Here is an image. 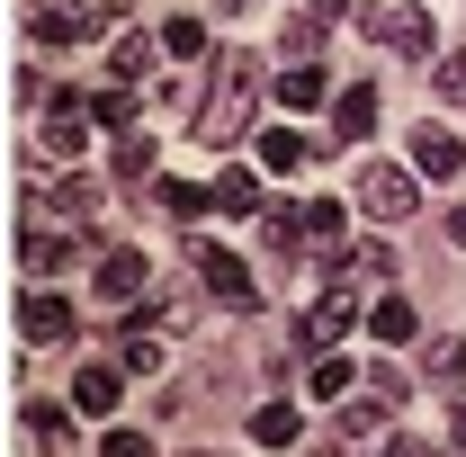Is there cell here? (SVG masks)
<instances>
[{
  "instance_id": "30bf717a",
  "label": "cell",
  "mask_w": 466,
  "mask_h": 457,
  "mask_svg": "<svg viewBox=\"0 0 466 457\" xmlns=\"http://www.w3.org/2000/svg\"><path fill=\"white\" fill-rule=\"evenodd\" d=\"M18 269H36V279H46V269H72V225H63V233L27 225V233H18Z\"/></svg>"
},
{
  "instance_id": "3957f363",
  "label": "cell",
  "mask_w": 466,
  "mask_h": 457,
  "mask_svg": "<svg viewBox=\"0 0 466 457\" xmlns=\"http://www.w3.org/2000/svg\"><path fill=\"white\" fill-rule=\"evenodd\" d=\"M188 269H198V287H207L216 305H233V314H251V305H260V287H251V269H242L233 251H216L207 233H188Z\"/></svg>"
},
{
  "instance_id": "cb8c5ba5",
  "label": "cell",
  "mask_w": 466,
  "mask_h": 457,
  "mask_svg": "<svg viewBox=\"0 0 466 457\" xmlns=\"http://www.w3.org/2000/svg\"><path fill=\"white\" fill-rule=\"evenodd\" d=\"M153 171V135L135 126V135H116V179H144Z\"/></svg>"
},
{
  "instance_id": "8fae6325",
  "label": "cell",
  "mask_w": 466,
  "mask_h": 457,
  "mask_svg": "<svg viewBox=\"0 0 466 457\" xmlns=\"http://www.w3.org/2000/svg\"><path fill=\"white\" fill-rule=\"evenodd\" d=\"M279 108H332L323 63H288V72H279Z\"/></svg>"
},
{
  "instance_id": "5b68a950",
  "label": "cell",
  "mask_w": 466,
  "mask_h": 457,
  "mask_svg": "<svg viewBox=\"0 0 466 457\" xmlns=\"http://www.w3.org/2000/svg\"><path fill=\"white\" fill-rule=\"evenodd\" d=\"M72 332H81V314H72L63 296H46V287H36V296H18V341L55 350V341H72Z\"/></svg>"
},
{
  "instance_id": "d6986e66",
  "label": "cell",
  "mask_w": 466,
  "mask_h": 457,
  "mask_svg": "<svg viewBox=\"0 0 466 457\" xmlns=\"http://www.w3.org/2000/svg\"><path fill=\"white\" fill-rule=\"evenodd\" d=\"M296 225H305V242H341V198H305V207H296Z\"/></svg>"
},
{
  "instance_id": "f546056e",
  "label": "cell",
  "mask_w": 466,
  "mask_h": 457,
  "mask_svg": "<svg viewBox=\"0 0 466 457\" xmlns=\"http://www.w3.org/2000/svg\"><path fill=\"white\" fill-rule=\"evenodd\" d=\"M99 457H153V440H144V431H108V440H99Z\"/></svg>"
},
{
  "instance_id": "277c9868",
  "label": "cell",
  "mask_w": 466,
  "mask_h": 457,
  "mask_svg": "<svg viewBox=\"0 0 466 457\" xmlns=\"http://www.w3.org/2000/svg\"><path fill=\"white\" fill-rule=\"evenodd\" d=\"M27 27H36V46H81L90 27H108V9H99V0H36Z\"/></svg>"
},
{
  "instance_id": "4fadbf2b",
  "label": "cell",
  "mask_w": 466,
  "mask_h": 457,
  "mask_svg": "<svg viewBox=\"0 0 466 457\" xmlns=\"http://www.w3.org/2000/svg\"><path fill=\"white\" fill-rule=\"evenodd\" d=\"M153 207H162V216H179V225H198V216L216 207V188H198V179H153Z\"/></svg>"
},
{
  "instance_id": "ac0fdd59",
  "label": "cell",
  "mask_w": 466,
  "mask_h": 457,
  "mask_svg": "<svg viewBox=\"0 0 466 457\" xmlns=\"http://www.w3.org/2000/svg\"><path fill=\"white\" fill-rule=\"evenodd\" d=\"M368 332H377V341H412V332H421V314H412L404 296H377V305H368Z\"/></svg>"
},
{
  "instance_id": "4316f807",
  "label": "cell",
  "mask_w": 466,
  "mask_h": 457,
  "mask_svg": "<svg viewBox=\"0 0 466 457\" xmlns=\"http://www.w3.org/2000/svg\"><path fill=\"white\" fill-rule=\"evenodd\" d=\"M314 395H323V403H341V395H350V359H332V350L314 359Z\"/></svg>"
},
{
  "instance_id": "4dcf8cb0",
  "label": "cell",
  "mask_w": 466,
  "mask_h": 457,
  "mask_svg": "<svg viewBox=\"0 0 466 457\" xmlns=\"http://www.w3.org/2000/svg\"><path fill=\"white\" fill-rule=\"evenodd\" d=\"M440 99H458V108H466V55H440Z\"/></svg>"
},
{
  "instance_id": "44dd1931",
  "label": "cell",
  "mask_w": 466,
  "mask_h": 457,
  "mask_svg": "<svg viewBox=\"0 0 466 457\" xmlns=\"http://www.w3.org/2000/svg\"><path fill=\"white\" fill-rule=\"evenodd\" d=\"M116 368H126V377H153V368H162V341H144V332L126 323V332H116Z\"/></svg>"
},
{
  "instance_id": "836d02e7",
  "label": "cell",
  "mask_w": 466,
  "mask_h": 457,
  "mask_svg": "<svg viewBox=\"0 0 466 457\" xmlns=\"http://www.w3.org/2000/svg\"><path fill=\"white\" fill-rule=\"evenodd\" d=\"M458 449H466V403H458Z\"/></svg>"
},
{
  "instance_id": "f1b7e54d",
  "label": "cell",
  "mask_w": 466,
  "mask_h": 457,
  "mask_svg": "<svg viewBox=\"0 0 466 457\" xmlns=\"http://www.w3.org/2000/svg\"><path fill=\"white\" fill-rule=\"evenodd\" d=\"M377 431H386V412H377V403H350V412H341V440H377Z\"/></svg>"
},
{
  "instance_id": "7c38bea8",
  "label": "cell",
  "mask_w": 466,
  "mask_h": 457,
  "mask_svg": "<svg viewBox=\"0 0 466 457\" xmlns=\"http://www.w3.org/2000/svg\"><path fill=\"white\" fill-rule=\"evenodd\" d=\"M368 126H377V90H368V81H350V90H332V135H368Z\"/></svg>"
},
{
  "instance_id": "ba28073f",
  "label": "cell",
  "mask_w": 466,
  "mask_h": 457,
  "mask_svg": "<svg viewBox=\"0 0 466 457\" xmlns=\"http://www.w3.org/2000/svg\"><path fill=\"white\" fill-rule=\"evenodd\" d=\"M350 323H359V296H350V287H332V296H323V305H314V314L296 323V341H305V350H332Z\"/></svg>"
},
{
  "instance_id": "8992f818",
  "label": "cell",
  "mask_w": 466,
  "mask_h": 457,
  "mask_svg": "<svg viewBox=\"0 0 466 457\" xmlns=\"http://www.w3.org/2000/svg\"><path fill=\"white\" fill-rule=\"evenodd\" d=\"M368 27H377V36H386L404 63L440 55V27H431V9H368Z\"/></svg>"
},
{
  "instance_id": "9c48e42d",
  "label": "cell",
  "mask_w": 466,
  "mask_h": 457,
  "mask_svg": "<svg viewBox=\"0 0 466 457\" xmlns=\"http://www.w3.org/2000/svg\"><path fill=\"white\" fill-rule=\"evenodd\" d=\"M36 144H46V153H55V162H72V153H81V144H90V108H81V99H72V90H63L55 108H46V135H36Z\"/></svg>"
},
{
  "instance_id": "9a60e30c",
  "label": "cell",
  "mask_w": 466,
  "mask_h": 457,
  "mask_svg": "<svg viewBox=\"0 0 466 457\" xmlns=\"http://www.w3.org/2000/svg\"><path fill=\"white\" fill-rule=\"evenodd\" d=\"M144 279H153V269H144V251H108V260H99V296H116V305H126V296H144Z\"/></svg>"
},
{
  "instance_id": "d4e9b609",
  "label": "cell",
  "mask_w": 466,
  "mask_h": 457,
  "mask_svg": "<svg viewBox=\"0 0 466 457\" xmlns=\"http://www.w3.org/2000/svg\"><path fill=\"white\" fill-rule=\"evenodd\" d=\"M108 63H116V81H144V63H153V36H135V27H126Z\"/></svg>"
},
{
  "instance_id": "6da1fadb",
  "label": "cell",
  "mask_w": 466,
  "mask_h": 457,
  "mask_svg": "<svg viewBox=\"0 0 466 457\" xmlns=\"http://www.w3.org/2000/svg\"><path fill=\"white\" fill-rule=\"evenodd\" d=\"M251 108H260V63L251 55H216V90L198 99V144H233L242 126H251Z\"/></svg>"
},
{
  "instance_id": "5bb4252c",
  "label": "cell",
  "mask_w": 466,
  "mask_h": 457,
  "mask_svg": "<svg viewBox=\"0 0 466 457\" xmlns=\"http://www.w3.org/2000/svg\"><path fill=\"white\" fill-rule=\"evenodd\" d=\"M251 440H260V449H296V440H305L296 403H288V395H279V403H260V412H251Z\"/></svg>"
},
{
  "instance_id": "7a4b0ae2",
  "label": "cell",
  "mask_w": 466,
  "mask_h": 457,
  "mask_svg": "<svg viewBox=\"0 0 466 457\" xmlns=\"http://www.w3.org/2000/svg\"><path fill=\"white\" fill-rule=\"evenodd\" d=\"M359 207L377 216V225H404L412 207H421V171H395V162H359Z\"/></svg>"
},
{
  "instance_id": "2e32d148",
  "label": "cell",
  "mask_w": 466,
  "mask_h": 457,
  "mask_svg": "<svg viewBox=\"0 0 466 457\" xmlns=\"http://www.w3.org/2000/svg\"><path fill=\"white\" fill-rule=\"evenodd\" d=\"M216 216H269V207H260V179L251 171H216Z\"/></svg>"
},
{
  "instance_id": "1f68e13d",
  "label": "cell",
  "mask_w": 466,
  "mask_h": 457,
  "mask_svg": "<svg viewBox=\"0 0 466 457\" xmlns=\"http://www.w3.org/2000/svg\"><path fill=\"white\" fill-rule=\"evenodd\" d=\"M386 457H431V449H421V440H386Z\"/></svg>"
},
{
  "instance_id": "e0dca14e",
  "label": "cell",
  "mask_w": 466,
  "mask_h": 457,
  "mask_svg": "<svg viewBox=\"0 0 466 457\" xmlns=\"http://www.w3.org/2000/svg\"><path fill=\"white\" fill-rule=\"evenodd\" d=\"M116 377L126 368H81L72 377V412H116Z\"/></svg>"
},
{
  "instance_id": "52a82bcc",
  "label": "cell",
  "mask_w": 466,
  "mask_h": 457,
  "mask_svg": "<svg viewBox=\"0 0 466 457\" xmlns=\"http://www.w3.org/2000/svg\"><path fill=\"white\" fill-rule=\"evenodd\" d=\"M412 171H421V179H458L466 171V144L449 135V126H412Z\"/></svg>"
},
{
  "instance_id": "ffe728a7",
  "label": "cell",
  "mask_w": 466,
  "mask_h": 457,
  "mask_svg": "<svg viewBox=\"0 0 466 457\" xmlns=\"http://www.w3.org/2000/svg\"><path fill=\"white\" fill-rule=\"evenodd\" d=\"M46 207H55L63 225H90V216H99V188H90V179H63V188L46 198Z\"/></svg>"
},
{
  "instance_id": "603a6c76",
  "label": "cell",
  "mask_w": 466,
  "mask_h": 457,
  "mask_svg": "<svg viewBox=\"0 0 466 457\" xmlns=\"http://www.w3.org/2000/svg\"><path fill=\"white\" fill-rule=\"evenodd\" d=\"M296 162H305V135L269 126V135H260V171H296Z\"/></svg>"
},
{
  "instance_id": "484cf974",
  "label": "cell",
  "mask_w": 466,
  "mask_h": 457,
  "mask_svg": "<svg viewBox=\"0 0 466 457\" xmlns=\"http://www.w3.org/2000/svg\"><path fill=\"white\" fill-rule=\"evenodd\" d=\"M162 55H207V18H171L162 27Z\"/></svg>"
},
{
  "instance_id": "83f0119b",
  "label": "cell",
  "mask_w": 466,
  "mask_h": 457,
  "mask_svg": "<svg viewBox=\"0 0 466 457\" xmlns=\"http://www.w3.org/2000/svg\"><path fill=\"white\" fill-rule=\"evenodd\" d=\"M99 126H116V135H135V90H99Z\"/></svg>"
},
{
  "instance_id": "e575fe53",
  "label": "cell",
  "mask_w": 466,
  "mask_h": 457,
  "mask_svg": "<svg viewBox=\"0 0 466 457\" xmlns=\"http://www.w3.org/2000/svg\"><path fill=\"white\" fill-rule=\"evenodd\" d=\"M188 457H216V449H188Z\"/></svg>"
},
{
  "instance_id": "7402d4cb",
  "label": "cell",
  "mask_w": 466,
  "mask_h": 457,
  "mask_svg": "<svg viewBox=\"0 0 466 457\" xmlns=\"http://www.w3.org/2000/svg\"><path fill=\"white\" fill-rule=\"evenodd\" d=\"M421 377H431V386H466V341H431Z\"/></svg>"
},
{
  "instance_id": "d6a6232c",
  "label": "cell",
  "mask_w": 466,
  "mask_h": 457,
  "mask_svg": "<svg viewBox=\"0 0 466 457\" xmlns=\"http://www.w3.org/2000/svg\"><path fill=\"white\" fill-rule=\"evenodd\" d=\"M449 242H466V207H449Z\"/></svg>"
}]
</instances>
